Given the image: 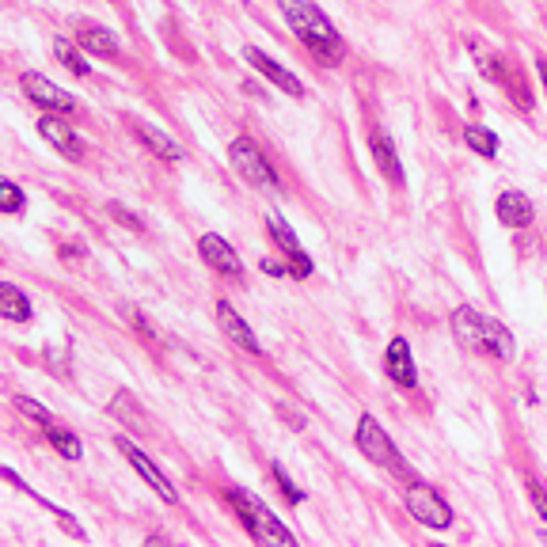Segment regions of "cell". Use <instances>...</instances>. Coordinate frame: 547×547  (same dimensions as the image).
Wrapping results in <instances>:
<instances>
[{
	"label": "cell",
	"instance_id": "obj_27",
	"mask_svg": "<svg viewBox=\"0 0 547 547\" xmlns=\"http://www.w3.org/2000/svg\"><path fill=\"white\" fill-rule=\"evenodd\" d=\"M525 487H529V498H532V506H536V513L547 521V487L540 479H525Z\"/></svg>",
	"mask_w": 547,
	"mask_h": 547
},
{
	"label": "cell",
	"instance_id": "obj_11",
	"mask_svg": "<svg viewBox=\"0 0 547 547\" xmlns=\"http://www.w3.org/2000/svg\"><path fill=\"white\" fill-rule=\"evenodd\" d=\"M244 57L251 61V69H259V73H263L266 80L274 84V88H282L285 95H293V99H301V95H304V84H301V80L289 73L285 65H278V61H274L270 54H263L259 46H244Z\"/></svg>",
	"mask_w": 547,
	"mask_h": 547
},
{
	"label": "cell",
	"instance_id": "obj_7",
	"mask_svg": "<svg viewBox=\"0 0 547 547\" xmlns=\"http://www.w3.org/2000/svg\"><path fill=\"white\" fill-rule=\"evenodd\" d=\"M198 251H202V259L213 266V274H221L228 282H240V278H244V259L236 255V247L228 244L225 236L206 232V236L198 240Z\"/></svg>",
	"mask_w": 547,
	"mask_h": 547
},
{
	"label": "cell",
	"instance_id": "obj_22",
	"mask_svg": "<svg viewBox=\"0 0 547 547\" xmlns=\"http://www.w3.org/2000/svg\"><path fill=\"white\" fill-rule=\"evenodd\" d=\"M54 54H57V61H61V65H65V69H69L73 76H88V73H92V65L80 57V50H76L69 38H61V35L54 38Z\"/></svg>",
	"mask_w": 547,
	"mask_h": 547
},
{
	"label": "cell",
	"instance_id": "obj_19",
	"mask_svg": "<svg viewBox=\"0 0 547 547\" xmlns=\"http://www.w3.org/2000/svg\"><path fill=\"white\" fill-rule=\"evenodd\" d=\"M0 316L12 323H27L31 320V297H27L19 285L4 282L0 285Z\"/></svg>",
	"mask_w": 547,
	"mask_h": 547
},
{
	"label": "cell",
	"instance_id": "obj_2",
	"mask_svg": "<svg viewBox=\"0 0 547 547\" xmlns=\"http://www.w3.org/2000/svg\"><path fill=\"white\" fill-rule=\"evenodd\" d=\"M228 506L236 510L240 525H244V532L255 544H297V536L270 513V506H266L263 498H255V494L244 491V487H232V491H228Z\"/></svg>",
	"mask_w": 547,
	"mask_h": 547
},
{
	"label": "cell",
	"instance_id": "obj_20",
	"mask_svg": "<svg viewBox=\"0 0 547 547\" xmlns=\"http://www.w3.org/2000/svg\"><path fill=\"white\" fill-rule=\"evenodd\" d=\"M137 137H141V141H145V145H149L160 160H168V164H179V160H183V149L171 141L168 133L156 130V126H149V122H137Z\"/></svg>",
	"mask_w": 547,
	"mask_h": 547
},
{
	"label": "cell",
	"instance_id": "obj_10",
	"mask_svg": "<svg viewBox=\"0 0 547 547\" xmlns=\"http://www.w3.org/2000/svg\"><path fill=\"white\" fill-rule=\"evenodd\" d=\"M19 88L27 92V99H31V103L46 107V111H57V114L73 111V95L61 92L54 80H46L42 73H23V76H19Z\"/></svg>",
	"mask_w": 547,
	"mask_h": 547
},
{
	"label": "cell",
	"instance_id": "obj_29",
	"mask_svg": "<svg viewBox=\"0 0 547 547\" xmlns=\"http://www.w3.org/2000/svg\"><path fill=\"white\" fill-rule=\"evenodd\" d=\"M536 69H540V80H544V92H547V57H540V61H536Z\"/></svg>",
	"mask_w": 547,
	"mask_h": 547
},
{
	"label": "cell",
	"instance_id": "obj_18",
	"mask_svg": "<svg viewBox=\"0 0 547 547\" xmlns=\"http://www.w3.org/2000/svg\"><path fill=\"white\" fill-rule=\"evenodd\" d=\"M107 411H111L122 426H130L133 434H145V430H149V415L141 411V403H137L130 392H118V396L111 399V407H107Z\"/></svg>",
	"mask_w": 547,
	"mask_h": 547
},
{
	"label": "cell",
	"instance_id": "obj_8",
	"mask_svg": "<svg viewBox=\"0 0 547 547\" xmlns=\"http://www.w3.org/2000/svg\"><path fill=\"white\" fill-rule=\"evenodd\" d=\"M453 335L468 354H487V316L472 304H460L453 312Z\"/></svg>",
	"mask_w": 547,
	"mask_h": 547
},
{
	"label": "cell",
	"instance_id": "obj_23",
	"mask_svg": "<svg viewBox=\"0 0 547 547\" xmlns=\"http://www.w3.org/2000/svg\"><path fill=\"white\" fill-rule=\"evenodd\" d=\"M464 141L472 145L479 156H487V160H494L498 156V133L494 130H483V126H468L464 130Z\"/></svg>",
	"mask_w": 547,
	"mask_h": 547
},
{
	"label": "cell",
	"instance_id": "obj_21",
	"mask_svg": "<svg viewBox=\"0 0 547 547\" xmlns=\"http://www.w3.org/2000/svg\"><path fill=\"white\" fill-rule=\"evenodd\" d=\"M42 434L50 437V445H54L57 453L65 456V460H80L84 456V445H80V437L65 426V422H57V418H50L46 426H42Z\"/></svg>",
	"mask_w": 547,
	"mask_h": 547
},
{
	"label": "cell",
	"instance_id": "obj_12",
	"mask_svg": "<svg viewBox=\"0 0 547 547\" xmlns=\"http://www.w3.org/2000/svg\"><path fill=\"white\" fill-rule=\"evenodd\" d=\"M38 133H42V137H46V141H50V145H54V149L61 152L65 160H73V164H76V160L84 156V141H80V137L73 133V126H69V122H61L57 114L38 118Z\"/></svg>",
	"mask_w": 547,
	"mask_h": 547
},
{
	"label": "cell",
	"instance_id": "obj_14",
	"mask_svg": "<svg viewBox=\"0 0 547 547\" xmlns=\"http://www.w3.org/2000/svg\"><path fill=\"white\" fill-rule=\"evenodd\" d=\"M369 149H373V160H377L380 175H384L388 183L403 187V183H407V175H403V164H399L396 141H392V137H388L384 130H373V141H369Z\"/></svg>",
	"mask_w": 547,
	"mask_h": 547
},
{
	"label": "cell",
	"instance_id": "obj_3",
	"mask_svg": "<svg viewBox=\"0 0 547 547\" xmlns=\"http://www.w3.org/2000/svg\"><path fill=\"white\" fill-rule=\"evenodd\" d=\"M228 164H232V171H236L244 183H251V187H259V190L278 187V171L270 168L266 152L259 149L251 137H236V141L228 145Z\"/></svg>",
	"mask_w": 547,
	"mask_h": 547
},
{
	"label": "cell",
	"instance_id": "obj_16",
	"mask_svg": "<svg viewBox=\"0 0 547 547\" xmlns=\"http://www.w3.org/2000/svg\"><path fill=\"white\" fill-rule=\"evenodd\" d=\"M494 209H498V221H502L506 228H529L532 217H536L529 194H521V190H506Z\"/></svg>",
	"mask_w": 547,
	"mask_h": 547
},
{
	"label": "cell",
	"instance_id": "obj_28",
	"mask_svg": "<svg viewBox=\"0 0 547 547\" xmlns=\"http://www.w3.org/2000/svg\"><path fill=\"white\" fill-rule=\"evenodd\" d=\"M107 213H111V217H114V221H118V225L133 228V232H145V225H141V221L133 217L130 209H122V206H107Z\"/></svg>",
	"mask_w": 547,
	"mask_h": 547
},
{
	"label": "cell",
	"instance_id": "obj_15",
	"mask_svg": "<svg viewBox=\"0 0 547 547\" xmlns=\"http://www.w3.org/2000/svg\"><path fill=\"white\" fill-rule=\"evenodd\" d=\"M384 365H388V377L403 384V388H415L418 384V369H415V358H411V346L407 339H392L388 342V354H384Z\"/></svg>",
	"mask_w": 547,
	"mask_h": 547
},
{
	"label": "cell",
	"instance_id": "obj_24",
	"mask_svg": "<svg viewBox=\"0 0 547 547\" xmlns=\"http://www.w3.org/2000/svg\"><path fill=\"white\" fill-rule=\"evenodd\" d=\"M270 472H274V483H278V487H282L285 502H289V506H301V502H304V491H301V487H297V483H293V479H289V475H285V468H282V464H274V468H270Z\"/></svg>",
	"mask_w": 547,
	"mask_h": 547
},
{
	"label": "cell",
	"instance_id": "obj_1",
	"mask_svg": "<svg viewBox=\"0 0 547 547\" xmlns=\"http://www.w3.org/2000/svg\"><path fill=\"white\" fill-rule=\"evenodd\" d=\"M285 23L293 27V35L304 42V50L316 57L320 65H339L346 57V42L335 31V23L323 16L312 0H278Z\"/></svg>",
	"mask_w": 547,
	"mask_h": 547
},
{
	"label": "cell",
	"instance_id": "obj_13",
	"mask_svg": "<svg viewBox=\"0 0 547 547\" xmlns=\"http://www.w3.org/2000/svg\"><path fill=\"white\" fill-rule=\"evenodd\" d=\"M217 323H221V331H225L228 339L236 342L240 350H247V354H263V346H259V339H255L251 323H247L228 301H217Z\"/></svg>",
	"mask_w": 547,
	"mask_h": 547
},
{
	"label": "cell",
	"instance_id": "obj_25",
	"mask_svg": "<svg viewBox=\"0 0 547 547\" xmlns=\"http://www.w3.org/2000/svg\"><path fill=\"white\" fill-rule=\"evenodd\" d=\"M0 209H4V213H19V209H23V190H19L12 179L0 183Z\"/></svg>",
	"mask_w": 547,
	"mask_h": 547
},
{
	"label": "cell",
	"instance_id": "obj_6",
	"mask_svg": "<svg viewBox=\"0 0 547 547\" xmlns=\"http://www.w3.org/2000/svg\"><path fill=\"white\" fill-rule=\"evenodd\" d=\"M114 445H118V453H122V456H126V460H130L133 468H137V475H141V479H145V483H149L152 491L160 494L164 502H171V506L179 502V491L171 487V479H168V475L160 472V468L152 464L149 456H145V449H137V445H133V441H130V437H126V434H118V437H114Z\"/></svg>",
	"mask_w": 547,
	"mask_h": 547
},
{
	"label": "cell",
	"instance_id": "obj_9",
	"mask_svg": "<svg viewBox=\"0 0 547 547\" xmlns=\"http://www.w3.org/2000/svg\"><path fill=\"white\" fill-rule=\"evenodd\" d=\"M266 232H270V236H274V244L289 255V263H293V278H308V274H312V259L304 255L297 232L289 228V221H285L282 213H266Z\"/></svg>",
	"mask_w": 547,
	"mask_h": 547
},
{
	"label": "cell",
	"instance_id": "obj_4",
	"mask_svg": "<svg viewBox=\"0 0 547 547\" xmlns=\"http://www.w3.org/2000/svg\"><path fill=\"white\" fill-rule=\"evenodd\" d=\"M354 441H358V449L373 464H380V468H388V472H407V464H403V456H399V449L392 445V437L384 434V426H380L373 415H361L358 422V434H354Z\"/></svg>",
	"mask_w": 547,
	"mask_h": 547
},
{
	"label": "cell",
	"instance_id": "obj_5",
	"mask_svg": "<svg viewBox=\"0 0 547 547\" xmlns=\"http://www.w3.org/2000/svg\"><path fill=\"white\" fill-rule=\"evenodd\" d=\"M403 502H407V510L415 521H422L426 529H437L445 532L453 525V510H449V502L434 491V487H426V483H411L407 494H403Z\"/></svg>",
	"mask_w": 547,
	"mask_h": 547
},
{
	"label": "cell",
	"instance_id": "obj_17",
	"mask_svg": "<svg viewBox=\"0 0 547 547\" xmlns=\"http://www.w3.org/2000/svg\"><path fill=\"white\" fill-rule=\"evenodd\" d=\"M76 42H80V50H84V54H92V57H118L122 54L118 38H114L107 27H80Z\"/></svg>",
	"mask_w": 547,
	"mask_h": 547
},
{
	"label": "cell",
	"instance_id": "obj_26",
	"mask_svg": "<svg viewBox=\"0 0 547 547\" xmlns=\"http://www.w3.org/2000/svg\"><path fill=\"white\" fill-rule=\"evenodd\" d=\"M16 411L19 415H27V418H35L38 426H46V422L54 418L46 407H42V403H35V399H27V396H16Z\"/></svg>",
	"mask_w": 547,
	"mask_h": 547
}]
</instances>
